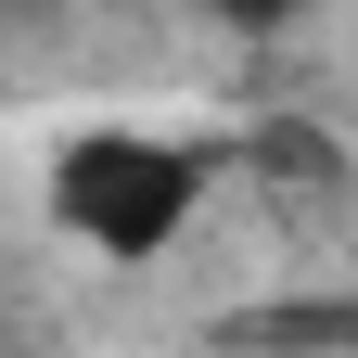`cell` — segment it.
<instances>
[{"label": "cell", "mask_w": 358, "mask_h": 358, "mask_svg": "<svg viewBox=\"0 0 358 358\" xmlns=\"http://www.w3.org/2000/svg\"><path fill=\"white\" fill-rule=\"evenodd\" d=\"M205 179H217V154L166 141V128H77V141L52 154V217L77 243H103V256L141 268V256H166L179 231H192Z\"/></svg>", "instance_id": "cell-1"}]
</instances>
